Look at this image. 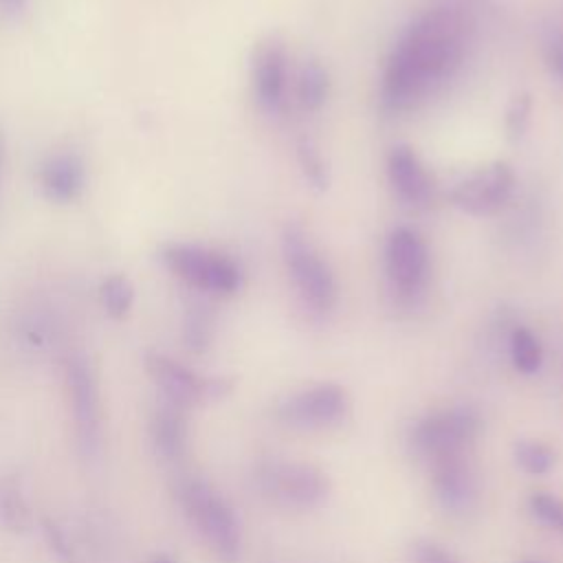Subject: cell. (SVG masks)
Here are the masks:
<instances>
[{"label": "cell", "mask_w": 563, "mask_h": 563, "mask_svg": "<svg viewBox=\"0 0 563 563\" xmlns=\"http://www.w3.org/2000/svg\"><path fill=\"white\" fill-rule=\"evenodd\" d=\"M464 53V29L451 9L420 15L394 46L380 86L387 112H405L433 95L457 70Z\"/></svg>", "instance_id": "1"}, {"label": "cell", "mask_w": 563, "mask_h": 563, "mask_svg": "<svg viewBox=\"0 0 563 563\" xmlns=\"http://www.w3.org/2000/svg\"><path fill=\"white\" fill-rule=\"evenodd\" d=\"M176 499L218 561L235 563L242 550V528L224 495L205 477L185 475L176 484Z\"/></svg>", "instance_id": "2"}, {"label": "cell", "mask_w": 563, "mask_h": 563, "mask_svg": "<svg viewBox=\"0 0 563 563\" xmlns=\"http://www.w3.org/2000/svg\"><path fill=\"white\" fill-rule=\"evenodd\" d=\"M255 486L271 504L288 510L319 508L330 495L321 468L297 460H264L255 468Z\"/></svg>", "instance_id": "3"}, {"label": "cell", "mask_w": 563, "mask_h": 563, "mask_svg": "<svg viewBox=\"0 0 563 563\" xmlns=\"http://www.w3.org/2000/svg\"><path fill=\"white\" fill-rule=\"evenodd\" d=\"M282 255L306 306L319 314H328L339 299L334 273L312 246L306 231L295 222L284 227Z\"/></svg>", "instance_id": "4"}, {"label": "cell", "mask_w": 563, "mask_h": 563, "mask_svg": "<svg viewBox=\"0 0 563 563\" xmlns=\"http://www.w3.org/2000/svg\"><path fill=\"white\" fill-rule=\"evenodd\" d=\"M161 260L169 273L207 295L227 297L242 286L240 266L229 255L200 244L169 242L161 249Z\"/></svg>", "instance_id": "5"}, {"label": "cell", "mask_w": 563, "mask_h": 563, "mask_svg": "<svg viewBox=\"0 0 563 563\" xmlns=\"http://www.w3.org/2000/svg\"><path fill=\"white\" fill-rule=\"evenodd\" d=\"M482 431V416L471 405H455L418 418L409 431L411 451L427 464L455 453H468V446Z\"/></svg>", "instance_id": "6"}, {"label": "cell", "mask_w": 563, "mask_h": 563, "mask_svg": "<svg viewBox=\"0 0 563 563\" xmlns=\"http://www.w3.org/2000/svg\"><path fill=\"white\" fill-rule=\"evenodd\" d=\"M64 387L77 444L84 455H97L103 442V405L97 372L81 352L66 356Z\"/></svg>", "instance_id": "7"}, {"label": "cell", "mask_w": 563, "mask_h": 563, "mask_svg": "<svg viewBox=\"0 0 563 563\" xmlns=\"http://www.w3.org/2000/svg\"><path fill=\"white\" fill-rule=\"evenodd\" d=\"M143 365L150 380L161 391V400L183 409L222 400L233 387L229 378L196 374L191 367L161 352H147Z\"/></svg>", "instance_id": "8"}, {"label": "cell", "mask_w": 563, "mask_h": 563, "mask_svg": "<svg viewBox=\"0 0 563 563\" xmlns=\"http://www.w3.org/2000/svg\"><path fill=\"white\" fill-rule=\"evenodd\" d=\"M350 409L347 391L336 383H319L290 394L279 407L277 418L297 431H325L336 427Z\"/></svg>", "instance_id": "9"}, {"label": "cell", "mask_w": 563, "mask_h": 563, "mask_svg": "<svg viewBox=\"0 0 563 563\" xmlns=\"http://www.w3.org/2000/svg\"><path fill=\"white\" fill-rule=\"evenodd\" d=\"M385 271L391 290L413 301L429 279V249L420 233L409 227H398L389 233L385 246Z\"/></svg>", "instance_id": "10"}, {"label": "cell", "mask_w": 563, "mask_h": 563, "mask_svg": "<svg viewBox=\"0 0 563 563\" xmlns=\"http://www.w3.org/2000/svg\"><path fill=\"white\" fill-rule=\"evenodd\" d=\"M515 174L508 163L495 161L464 176L451 189V202L468 216H490L512 196Z\"/></svg>", "instance_id": "11"}, {"label": "cell", "mask_w": 563, "mask_h": 563, "mask_svg": "<svg viewBox=\"0 0 563 563\" xmlns=\"http://www.w3.org/2000/svg\"><path fill=\"white\" fill-rule=\"evenodd\" d=\"M431 486L440 506L455 515L466 517L479 504V482L468 453L444 455L429 462Z\"/></svg>", "instance_id": "12"}, {"label": "cell", "mask_w": 563, "mask_h": 563, "mask_svg": "<svg viewBox=\"0 0 563 563\" xmlns=\"http://www.w3.org/2000/svg\"><path fill=\"white\" fill-rule=\"evenodd\" d=\"M37 183L51 202H75L86 189V165L75 152H53L40 163Z\"/></svg>", "instance_id": "13"}, {"label": "cell", "mask_w": 563, "mask_h": 563, "mask_svg": "<svg viewBox=\"0 0 563 563\" xmlns=\"http://www.w3.org/2000/svg\"><path fill=\"white\" fill-rule=\"evenodd\" d=\"M253 92L257 103L266 112H275L282 106L284 79H286V53L277 40H266L253 55Z\"/></svg>", "instance_id": "14"}, {"label": "cell", "mask_w": 563, "mask_h": 563, "mask_svg": "<svg viewBox=\"0 0 563 563\" xmlns=\"http://www.w3.org/2000/svg\"><path fill=\"white\" fill-rule=\"evenodd\" d=\"M391 187L409 205H427L433 194V180L422 161L409 145H394L387 156Z\"/></svg>", "instance_id": "15"}, {"label": "cell", "mask_w": 563, "mask_h": 563, "mask_svg": "<svg viewBox=\"0 0 563 563\" xmlns=\"http://www.w3.org/2000/svg\"><path fill=\"white\" fill-rule=\"evenodd\" d=\"M187 409L161 400L150 418V442L165 462H178L187 451Z\"/></svg>", "instance_id": "16"}, {"label": "cell", "mask_w": 563, "mask_h": 563, "mask_svg": "<svg viewBox=\"0 0 563 563\" xmlns=\"http://www.w3.org/2000/svg\"><path fill=\"white\" fill-rule=\"evenodd\" d=\"M0 526L13 534L33 528V510L24 493L22 479L13 473L0 475Z\"/></svg>", "instance_id": "17"}, {"label": "cell", "mask_w": 563, "mask_h": 563, "mask_svg": "<svg viewBox=\"0 0 563 563\" xmlns=\"http://www.w3.org/2000/svg\"><path fill=\"white\" fill-rule=\"evenodd\" d=\"M213 312L205 303H191L183 317V341L185 345L200 354L213 341Z\"/></svg>", "instance_id": "18"}, {"label": "cell", "mask_w": 563, "mask_h": 563, "mask_svg": "<svg viewBox=\"0 0 563 563\" xmlns=\"http://www.w3.org/2000/svg\"><path fill=\"white\" fill-rule=\"evenodd\" d=\"M99 303L112 319H123L134 306V286L125 275H108L99 284Z\"/></svg>", "instance_id": "19"}, {"label": "cell", "mask_w": 563, "mask_h": 563, "mask_svg": "<svg viewBox=\"0 0 563 563\" xmlns=\"http://www.w3.org/2000/svg\"><path fill=\"white\" fill-rule=\"evenodd\" d=\"M510 358L517 372L534 374L543 363V350L539 339L528 328H515L510 334Z\"/></svg>", "instance_id": "20"}, {"label": "cell", "mask_w": 563, "mask_h": 563, "mask_svg": "<svg viewBox=\"0 0 563 563\" xmlns=\"http://www.w3.org/2000/svg\"><path fill=\"white\" fill-rule=\"evenodd\" d=\"M299 101L306 110H319L328 97V73L317 59H308L299 73Z\"/></svg>", "instance_id": "21"}, {"label": "cell", "mask_w": 563, "mask_h": 563, "mask_svg": "<svg viewBox=\"0 0 563 563\" xmlns=\"http://www.w3.org/2000/svg\"><path fill=\"white\" fill-rule=\"evenodd\" d=\"M297 161H299V167H301V174H303L306 183L317 191H325L328 185H330L328 165H325L317 143L310 136H301L297 141Z\"/></svg>", "instance_id": "22"}, {"label": "cell", "mask_w": 563, "mask_h": 563, "mask_svg": "<svg viewBox=\"0 0 563 563\" xmlns=\"http://www.w3.org/2000/svg\"><path fill=\"white\" fill-rule=\"evenodd\" d=\"M515 462L528 475H545L554 466V451L539 440H519L515 444Z\"/></svg>", "instance_id": "23"}, {"label": "cell", "mask_w": 563, "mask_h": 563, "mask_svg": "<svg viewBox=\"0 0 563 563\" xmlns=\"http://www.w3.org/2000/svg\"><path fill=\"white\" fill-rule=\"evenodd\" d=\"M528 506H530V512L543 526L563 534V499L561 497H556L552 493H545V490H539V493L530 495Z\"/></svg>", "instance_id": "24"}, {"label": "cell", "mask_w": 563, "mask_h": 563, "mask_svg": "<svg viewBox=\"0 0 563 563\" xmlns=\"http://www.w3.org/2000/svg\"><path fill=\"white\" fill-rule=\"evenodd\" d=\"M530 112H532V99L528 92H519L510 99L506 108V134L510 141H519L530 123Z\"/></svg>", "instance_id": "25"}, {"label": "cell", "mask_w": 563, "mask_h": 563, "mask_svg": "<svg viewBox=\"0 0 563 563\" xmlns=\"http://www.w3.org/2000/svg\"><path fill=\"white\" fill-rule=\"evenodd\" d=\"M42 532H44L46 545L53 552V556L57 559V563H81L73 541L68 539V534L64 532L62 526H57L53 519H44L42 521Z\"/></svg>", "instance_id": "26"}, {"label": "cell", "mask_w": 563, "mask_h": 563, "mask_svg": "<svg viewBox=\"0 0 563 563\" xmlns=\"http://www.w3.org/2000/svg\"><path fill=\"white\" fill-rule=\"evenodd\" d=\"M416 563H460L449 550L435 541H418L413 548Z\"/></svg>", "instance_id": "27"}, {"label": "cell", "mask_w": 563, "mask_h": 563, "mask_svg": "<svg viewBox=\"0 0 563 563\" xmlns=\"http://www.w3.org/2000/svg\"><path fill=\"white\" fill-rule=\"evenodd\" d=\"M31 7V0H0V20L13 22L20 20Z\"/></svg>", "instance_id": "28"}, {"label": "cell", "mask_w": 563, "mask_h": 563, "mask_svg": "<svg viewBox=\"0 0 563 563\" xmlns=\"http://www.w3.org/2000/svg\"><path fill=\"white\" fill-rule=\"evenodd\" d=\"M548 64L552 73L563 79V37H556L548 44Z\"/></svg>", "instance_id": "29"}, {"label": "cell", "mask_w": 563, "mask_h": 563, "mask_svg": "<svg viewBox=\"0 0 563 563\" xmlns=\"http://www.w3.org/2000/svg\"><path fill=\"white\" fill-rule=\"evenodd\" d=\"M147 563H178L172 554H167V552H158V554H154Z\"/></svg>", "instance_id": "30"}, {"label": "cell", "mask_w": 563, "mask_h": 563, "mask_svg": "<svg viewBox=\"0 0 563 563\" xmlns=\"http://www.w3.org/2000/svg\"><path fill=\"white\" fill-rule=\"evenodd\" d=\"M2 163H4V136L0 132V172H2Z\"/></svg>", "instance_id": "31"}, {"label": "cell", "mask_w": 563, "mask_h": 563, "mask_svg": "<svg viewBox=\"0 0 563 563\" xmlns=\"http://www.w3.org/2000/svg\"><path fill=\"white\" fill-rule=\"evenodd\" d=\"M521 563H539V561H521Z\"/></svg>", "instance_id": "32"}]
</instances>
